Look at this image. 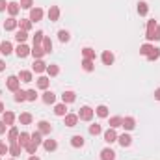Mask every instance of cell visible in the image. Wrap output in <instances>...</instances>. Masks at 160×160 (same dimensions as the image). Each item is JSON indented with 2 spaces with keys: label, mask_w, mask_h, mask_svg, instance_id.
<instances>
[{
  "label": "cell",
  "mask_w": 160,
  "mask_h": 160,
  "mask_svg": "<svg viewBox=\"0 0 160 160\" xmlns=\"http://www.w3.org/2000/svg\"><path fill=\"white\" fill-rule=\"evenodd\" d=\"M30 136H32V142H34V143H38V145L43 143V134H41L39 130H38V132H34V134H30Z\"/></svg>",
  "instance_id": "obj_46"
},
{
  "label": "cell",
  "mask_w": 160,
  "mask_h": 160,
  "mask_svg": "<svg viewBox=\"0 0 160 160\" xmlns=\"http://www.w3.org/2000/svg\"><path fill=\"white\" fill-rule=\"evenodd\" d=\"M22 9H32V6H34V0H21V4H19Z\"/></svg>",
  "instance_id": "obj_49"
},
{
  "label": "cell",
  "mask_w": 160,
  "mask_h": 160,
  "mask_svg": "<svg viewBox=\"0 0 160 160\" xmlns=\"http://www.w3.org/2000/svg\"><path fill=\"white\" fill-rule=\"evenodd\" d=\"M32 69H34L36 73H45V71H47V63H45L43 60H36L34 65H32Z\"/></svg>",
  "instance_id": "obj_22"
},
{
  "label": "cell",
  "mask_w": 160,
  "mask_h": 160,
  "mask_svg": "<svg viewBox=\"0 0 160 160\" xmlns=\"http://www.w3.org/2000/svg\"><path fill=\"white\" fill-rule=\"evenodd\" d=\"M19 128L17 127H11L9 130H8V140H9V143H17V140H19Z\"/></svg>",
  "instance_id": "obj_9"
},
{
  "label": "cell",
  "mask_w": 160,
  "mask_h": 160,
  "mask_svg": "<svg viewBox=\"0 0 160 160\" xmlns=\"http://www.w3.org/2000/svg\"><path fill=\"white\" fill-rule=\"evenodd\" d=\"M101 60H102L104 65H112V63H114V54H112L110 50H104L102 56H101Z\"/></svg>",
  "instance_id": "obj_20"
},
{
  "label": "cell",
  "mask_w": 160,
  "mask_h": 160,
  "mask_svg": "<svg viewBox=\"0 0 160 160\" xmlns=\"http://www.w3.org/2000/svg\"><path fill=\"white\" fill-rule=\"evenodd\" d=\"M38 147H39L38 143H34V142H30V143H28V145H26L24 149H26V153H30V155H36V153H38Z\"/></svg>",
  "instance_id": "obj_45"
},
{
  "label": "cell",
  "mask_w": 160,
  "mask_h": 160,
  "mask_svg": "<svg viewBox=\"0 0 160 160\" xmlns=\"http://www.w3.org/2000/svg\"><path fill=\"white\" fill-rule=\"evenodd\" d=\"M6 127H8V125H6L4 121H0V134H4V132H6Z\"/></svg>",
  "instance_id": "obj_52"
},
{
  "label": "cell",
  "mask_w": 160,
  "mask_h": 160,
  "mask_svg": "<svg viewBox=\"0 0 160 160\" xmlns=\"http://www.w3.org/2000/svg\"><path fill=\"white\" fill-rule=\"evenodd\" d=\"M121 127H123L125 130H134V127H136V119L128 116V118H125V119H123V125H121Z\"/></svg>",
  "instance_id": "obj_18"
},
{
  "label": "cell",
  "mask_w": 160,
  "mask_h": 160,
  "mask_svg": "<svg viewBox=\"0 0 160 160\" xmlns=\"http://www.w3.org/2000/svg\"><path fill=\"white\" fill-rule=\"evenodd\" d=\"M43 147H45V151L52 153V151H56V149H58V142H56V140H52V138L43 140Z\"/></svg>",
  "instance_id": "obj_6"
},
{
  "label": "cell",
  "mask_w": 160,
  "mask_h": 160,
  "mask_svg": "<svg viewBox=\"0 0 160 160\" xmlns=\"http://www.w3.org/2000/svg\"><path fill=\"white\" fill-rule=\"evenodd\" d=\"M62 101H63L65 104H69V102H75V101H77V93H75V91H63V95H62Z\"/></svg>",
  "instance_id": "obj_16"
},
{
  "label": "cell",
  "mask_w": 160,
  "mask_h": 160,
  "mask_svg": "<svg viewBox=\"0 0 160 160\" xmlns=\"http://www.w3.org/2000/svg\"><path fill=\"white\" fill-rule=\"evenodd\" d=\"M30 52H32V48H30L28 45H24V43H21V45H19V47L15 48V54H17L19 58H26V56H28Z\"/></svg>",
  "instance_id": "obj_4"
},
{
  "label": "cell",
  "mask_w": 160,
  "mask_h": 160,
  "mask_svg": "<svg viewBox=\"0 0 160 160\" xmlns=\"http://www.w3.org/2000/svg\"><path fill=\"white\" fill-rule=\"evenodd\" d=\"M43 102H45V104H54V102H56V95H54L52 91H47V89H45V93H43Z\"/></svg>",
  "instance_id": "obj_21"
},
{
  "label": "cell",
  "mask_w": 160,
  "mask_h": 160,
  "mask_svg": "<svg viewBox=\"0 0 160 160\" xmlns=\"http://www.w3.org/2000/svg\"><path fill=\"white\" fill-rule=\"evenodd\" d=\"M30 142H32V136H30L28 132H21V134H19V140H17V143H19V145H22V149H24V147H26Z\"/></svg>",
  "instance_id": "obj_10"
},
{
  "label": "cell",
  "mask_w": 160,
  "mask_h": 160,
  "mask_svg": "<svg viewBox=\"0 0 160 160\" xmlns=\"http://www.w3.org/2000/svg\"><path fill=\"white\" fill-rule=\"evenodd\" d=\"M58 19H60V8L58 6H50V9H48V21L56 22Z\"/></svg>",
  "instance_id": "obj_8"
},
{
  "label": "cell",
  "mask_w": 160,
  "mask_h": 160,
  "mask_svg": "<svg viewBox=\"0 0 160 160\" xmlns=\"http://www.w3.org/2000/svg\"><path fill=\"white\" fill-rule=\"evenodd\" d=\"M15 101H17V102H24V101H26V91L17 89V91H15Z\"/></svg>",
  "instance_id": "obj_41"
},
{
  "label": "cell",
  "mask_w": 160,
  "mask_h": 160,
  "mask_svg": "<svg viewBox=\"0 0 160 160\" xmlns=\"http://www.w3.org/2000/svg\"><path fill=\"white\" fill-rule=\"evenodd\" d=\"M41 19H43V9L41 8H32L30 9V21L32 22H38Z\"/></svg>",
  "instance_id": "obj_7"
},
{
  "label": "cell",
  "mask_w": 160,
  "mask_h": 160,
  "mask_svg": "<svg viewBox=\"0 0 160 160\" xmlns=\"http://www.w3.org/2000/svg\"><path fill=\"white\" fill-rule=\"evenodd\" d=\"M4 9H8V4H6V0H0V11H4Z\"/></svg>",
  "instance_id": "obj_53"
},
{
  "label": "cell",
  "mask_w": 160,
  "mask_h": 160,
  "mask_svg": "<svg viewBox=\"0 0 160 160\" xmlns=\"http://www.w3.org/2000/svg\"><path fill=\"white\" fill-rule=\"evenodd\" d=\"M2 121H4L6 125L13 127V121H15V114H13V112H4V116H2Z\"/></svg>",
  "instance_id": "obj_29"
},
{
  "label": "cell",
  "mask_w": 160,
  "mask_h": 160,
  "mask_svg": "<svg viewBox=\"0 0 160 160\" xmlns=\"http://www.w3.org/2000/svg\"><path fill=\"white\" fill-rule=\"evenodd\" d=\"M15 39L19 41V45H21V43H24V41L28 39V32H24V30H19V32L15 34Z\"/></svg>",
  "instance_id": "obj_39"
},
{
  "label": "cell",
  "mask_w": 160,
  "mask_h": 160,
  "mask_svg": "<svg viewBox=\"0 0 160 160\" xmlns=\"http://www.w3.org/2000/svg\"><path fill=\"white\" fill-rule=\"evenodd\" d=\"M19 11H21V6H19L17 2H9V4H8V13H9L11 17H15Z\"/></svg>",
  "instance_id": "obj_23"
},
{
  "label": "cell",
  "mask_w": 160,
  "mask_h": 160,
  "mask_svg": "<svg viewBox=\"0 0 160 160\" xmlns=\"http://www.w3.org/2000/svg\"><path fill=\"white\" fill-rule=\"evenodd\" d=\"M38 130H39L41 134H50L52 132V125L48 121H39L38 123Z\"/></svg>",
  "instance_id": "obj_11"
},
{
  "label": "cell",
  "mask_w": 160,
  "mask_h": 160,
  "mask_svg": "<svg viewBox=\"0 0 160 160\" xmlns=\"http://www.w3.org/2000/svg\"><path fill=\"white\" fill-rule=\"evenodd\" d=\"M82 69H84L86 73H91V71L95 69V65H93V60H82Z\"/></svg>",
  "instance_id": "obj_34"
},
{
  "label": "cell",
  "mask_w": 160,
  "mask_h": 160,
  "mask_svg": "<svg viewBox=\"0 0 160 160\" xmlns=\"http://www.w3.org/2000/svg\"><path fill=\"white\" fill-rule=\"evenodd\" d=\"M47 73H48L50 77H58V75H60V67L54 65V63H50V65H47Z\"/></svg>",
  "instance_id": "obj_37"
},
{
  "label": "cell",
  "mask_w": 160,
  "mask_h": 160,
  "mask_svg": "<svg viewBox=\"0 0 160 160\" xmlns=\"http://www.w3.org/2000/svg\"><path fill=\"white\" fill-rule=\"evenodd\" d=\"M6 88L9 89V91H17V89H21V80H19V77H9L8 78V82H6Z\"/></svg>",
  "instance_id": "obj_2"
},
{
  "label": "cell",
  "mask_w": 160,
  "mask_h": 160,
  "mask_svg": "<svg viewBox=\"0 0 160 160\" xmlns=\"http://www.w3.org/2000/svg\"><path fill=\"white\" fill-rule=\"evenodd\" d=\"M155 30H157V21H149L147 22V32H145V38L147 41H155Z\"/></svg>",
  "instance_id": "obj_3"
},
{
  "label": "cell",
  "mask_w": 160,
  "mask_h": 160,
  "mask_svg": "<svg viewBox=\"0 0 160 160\" xmlns=\"http://www.w3.org/2000/svg\"><path fill=\"white\" fill-rule=\"evenodd\" d=\"M123 125V118L119 116H114V118H110V128H118Z\"/></svg>",
  "instance_id": "obj_36"
},
{
  "label": "cell",
  "mask_w": 160,
  "mask_h": 160,
  "mask_svg": "<svg viewBox=\"0 0 160 160\" xmlns=\"http://www.w3.org/2000/svg\"><path fill=\"white\" fill-rule=\"evenodd\" d=\"M101 160H116V153L110 147H106V149L101 151Z\"/></svg>",
  "instance_id": "obj_19"
},
{
  "label": "cell",
  "mask_w": 160,
  "mask_h": 160,
  "mask_svg": "<svg viewBox=\"0 0 160 160\" xmlns=\"http://www.w3.org/2000/svg\"><path fill=\"white\" fill-rule=\"evenodd\" d=\"M6 110H4V102H0V114H4Z\"/></svg>",
  "instance_id": "obj_56"
},
{
  "label": "cell",
  "mask_w": 160,
  "mask_h": 160,
  "mask_svg": "<svg viewBox=\"0 0 160 160\" xmlns=\"http://www.w3.org/2000/svg\"><path fill=\"white\" fill-rule=\"evenodd\" d=\"M153 48H155V47H153L151 43H145V45L140 47V54H142V56H149V54L153 52Z\"/></svg>",
  "instance_id": "obj_31"
},
{
  "label": "cell",
  "mask_w": 160,
  "mask_h": 160,
  "mask_svg": "<svg viewBox=\"0 0 160 160\" xmlns=\"http://www.w3.org/2000/svg\"><path fill=\"white\" fill-rule=\"evenodd\" d=\"M155 99L160 101V88H158V89H155Z\"/></svg>",
  "instance_id": "obj_54"
},
{
  "label": "cell",
  "mask_w": 160,
  "mask_h": 160,
  "mask_svg": "<svg viewBox=\"0 0 160 160\" xmlns=\"http://www.w3.org/2000/svg\"><path fill=\"white\" fill-rule=\"evenodd\" d=\"M30 54H32V56H34L36 60H41V58H43V56H45L47 52H45V48H43L41 45H34V47H32V52H30Z\"/></svg>",
  "instance_id": "obj_12"
},
{
  "label": "cell",
  "mask_w": 160,
  "mask_h": 160,
  "mask_svg": "<svg viewBox=\"0 0 160 160\" xmlns=\"http://www.w3.org/2000/svg\"><path fill=\"white\" fill-rule=\"evenodd\" d=\"M28 160H39V158H38L36 155H32V157H30V158H28Z\"/></svg>",
  "instance_id": "obj_57"
},
{
  "label": "cell",
  "mask_w": 160,
  "mask_h": 160,
  "mask_svg": "<svg viewBox=\"0 0 160 160\" xmlns=\"http://www.w3.org/2000/svg\"><path fill=\"white\" fill-rule=\"evenodd\" d=\"M71 145H73V147H77V149H78V147H84V138H82L80 134L73 136V138H71Z\"/></svg>",
  "instance_id": "obj_32"
},
{
  "label": "cell",
  "mask_w": 160,
  "mask_h": 160,
  "mask_svg": "<svg viewBox=\"0 0 160 160\" xmlns=\"http://www.w3.org/2000/svg\"><path fill=\"white\" fill-rule=\"evenodd\" d=\"M54 114H56V116H60V118L67 116V106H65V102H62V104H56V106H54Z\"/></svg>",
  "instance_id": "obj_24"
},
{
  "label": "cell",
  "mask_w": 160,
  "mask_h": 160,
  "mask_svg": "<svg viewBox=\"0 0 160 160\" xmlns=\"http://www.w3.org/2000/svg\"><path fill=\"white\" fill-rule=\"evenodd\" d=\"M41 47L45 48V52H47V54H48V52H52V41H50V38H47V36H45V38H43V43H41Z\"/></svg>",
  "instance_id": "obj_35"
},
{
  "label": "cell",
  "mask_w": 160,
  "mask_h": 160,
  "mask_svg": "<svg viewBox=\"0 0 160 160\" xmlns=\"http://www.w3.org/2000/svg\"><path fill=\"white\" fill-rule=\"evenodd\" d=\"M155 41H160V26L157 24V30H155Z\"/></svg>",
  "instance_id": "obj_51"
},
{
  "label": "cell",
  "mask_w": 160,
  "mask_h": 160,
  "mask_svg": "<svg viewBox=\"0 0 160 160\" xmlns=\"http://www.w3.org/2000/svg\"><path fill=\"white\" fill-rule=\"evenodd\" d=\"M0 160H2V158H0Z\"/></svg>",
  "instance_id": "obj_59"
},
{
  "label": "cell",
  "mask_w": 160,
  "mask_h": 160,
  "mask_svg": "<svg viewBox=\"0 0 160 160\" xmlns=\"http://www.w3.org/2000/svg\"><path fill=\"white\" fill-rule=\"evenodd\" d=\"M19 121H21V125H30L34 118H32V114H28V112H24V114H21L19 116Z\"/></svg>",
  "instance_id": "obj_33"
},
{
  "label": "cell",
  "mask_w": 160,
  "mask_h": 160,
  "mask_svg": "<svg viewBox=\"0 0 160 160\" xmlns=\"http://www.w3.org/2000/svg\"><path fill=\"white\" fill-rule=\"evenodd\" d=\"M8 153H9V147L0 142V157H2V155H8Z\"/></svg>",
  "instance_id": "obj_50"
},
{
  "label": "cell",
  "mask_w": 160,
  "mask_h": 160,
  "mask_svg": "<svg viewBox=\"0 0 160 160\" xmlns=\"http://www.w3.org/2000/svg\"><path fill=\"white\" fill-rule=\"evenodd\" d=\"M19 26V21H15V17H9L6 22H4V30L6 32H11V30H15Z\"/></svg>",
  "instance_id": "obj_13"
},
{
  "label": "cell",
  "mask_w": 160,
  "mask_h": 160,
  "mask_svg": "<svg viewBox=\"0 0 160 160\" xmlns=\"http://www.w3.org/2000/svg\"><path fill=\"white\" fill-rule=\"evenodd\" d=\"M21 153H22V145H19V143H9V155H11L13 158H17Z\"/></svg>",
  "instance_id": "obj_17"
},
{
  "label": "cell",
  "mask_w": 160,
  "mask_h": 160,
  "mask_svg": "<svg viewBox=\"0 0 160 160\" xmlns=\"http://www.w3.org/2000/svg\"><path fill=\"white\" fill-rule=\"evenodd\" d=\"M48 84H50V80L47 78V77H39V78H38V88H39V89H47Z\"/></svg>",
  "instance_id": "obj_40"
},
{
  "label": "cell",
  "mask_w": 160,
  "mask_h": 160,
  "mask_svg": "<svg viewBox=\"0 0 160 160\" xmlns=\"http://www.w3.org/2000/svg\"><path fill=\"white\" fill-rule=\"evenodd\" d=\"M118 142L121 143V147H128L132 143V138L128 134H121V136H118Z\"/></svg>",
  "instance_id": "obj_26"
},
{
  "label": "cell",
  "mask_w": 160,
  "mask_h": 160,
  "mask_svg": "<svg viewBox=\"0 0 160 160\" xmlns=\"http://www.w3.org/2000/svg\"><path fill=\"white\" fill-rule=\"evenodd\" d=\"M93 116H95V110L89 108V106H82L78 112V119H82V121H91Z\"/></svg>",
  "instance_id": "obj_1"
},
{
  "label": "cell",
  "mask_w": 160,
  "mask_h": 160,
  "mask_svg": "<svg viewBox=\"0 0 160 160\" xmlns=\"http://www.w3.org/2000/svg\"><path fill=\"white\" fill-rule=\"evenodd\" d=\"M158 58H160V48H157V47H155V48H153V52L147 56V60H149V62H157Z\"/></svg>",
  "instance_id": "obj_44"
},
{
  "label": "cell",
  "mask_w": 160,
  "mask_h": 160,
  "mask_svg": "<svg viewBox=\"0 0 160 160\" xmlns=\"http://www.w3.org/2000/svg\"><path fill=\"white\" fill-rule=\"evenodd\" d=\"M82 56H84V60H93V62H95V50L89 48V47L82 48Z\"/></svg>",
  "instance_id": "obj_28"
},
{
  "label": "cell",
  "mask_w": 160,
  "mask_h": 160,
  "mask_svg": "<svg viewBox=\"0 0 160 160\" xmlns=\"http://www.w3.org/2000/svg\"><path fill=\"white\" fill-rule=\"evenodd\" d=\"M19 80H21V82H26V84L32 82V80H34L32 71H21V73H19Z\"/></svg>",
  "instance_id": "obj_25"
},
{
  "label": "cell",
  "mask_w": 160,
  "mask_h": 160,
  "mask_svg": "<svg viewBox=\"0 0 160 160\" xmlns=\"http://www.w3.org/2000/svg\"><path fill=\"white\" fill-rule=\"evenodd\" d=\"M149 13V6H147V2H140L138 4V15L140 17H145Z\"/></svg>",
  "instance_id": "obj_30"
},
{
  "label": "cell",
  "mask_w": 160,
  "mask_h": 160,
  "mask_svg": "<svg viewBox=\"0 0 160 160\" xmlns=\"http://www.w3.org/2000/svg\"><path fill=\"white\" fill-rule=\"evenodd\" d=\"M102 136H104V142H106V143H114V142H118L116 128H108V130H104V132H102Z\"/></svg>",
  "instance_id": "obj_5"
},
{
  "label": "cell",
  "mask_w": 160,
  "mask_h": 160,
  "mask_svg": "<svg viewBox=\"0 0 160 160\" xmlns=\"http://www.w3.org/2000/svg\"><path fill=\"white\" fill-rule=\"evenodd\" d=\"M43 38H45V34H43L41 30H38L36 36H34V45H41V43H43Z\"/></svg>",
  "instance_id": "obj_47"
},
{
  "label": "cell",
  "mask_w": 160,
  "mask_h": 160,
  "mask_svg": "<svg viewBox=\"0 0 160 160\" xmlns=\"http://www.w3.org/2000/svg\"><path fill=\"white\" fill-rule=\"evenodd\" d=\"M101 132H102L101 125H97V123H95V125H89V134H91V136H99Z\"/></svg>",
  "instance_id": "obj_42"
},
{
  "label": "cell",
  "mask_w": 160,
  "mask_h": 160,
  "mask_svg": "<svg viewBox=\"0 0 160 160\" xmlns=\"http://www.w3.org/2000/svg\"><path fill=\"white\" fill-rule=\"evenodd\" d=\"M19 28L24 30V32H30V30H32V21H30V19H21V21H19Z\"/></svg>",
  "instance_id": "obj_27"
},
{
  "label": "cell",
  "mask_w": 160,
  "mask_h": 160,
  "mask_svg": "<svg viewBox=\"0 0 160 160\" xmlns=\"http://www.w3.org/2000/svg\"><path fill=\"white\" fill-rule=\"evenodd\" d=\"M0 52H2L4 56H9V54L13 52V45H11L9 41H2V43H0Z\"/></svg>",
  "instance_id": "obj_14"
},
{
  "label": "cell",
  "mask_w": 160,
  "mask_h": 160,
  "mask_svg": "<svg viewBox=\"0 0 160 160\" xmlns=\"http://www.w3.org/2000/svg\"><path fill=\"white\" fill-rule=\"evenodd\" d=\"M95 114H97L99 118H108V108H106L104 104H101V106L95 108Z\"/></svg>",
  "instance_id": "obj_38"
},
{
  "label": "cell",
  "mask_w": 160,
  "mask_h": 160,
  "mask_svg": "<svg viewBox=\"0 0 160 160\" xmlns=\"http://www.w3.org/2000/svg\"><path fill=\"white\" fill-rule=\"evenodd\" d=\"M36 99H38V93H36V89H28V91H26V101H32V102H34Z\"/></svg>",
  "instance_id": "obj_48"
},
{
  "label": "cell",
  "mask_w": 160,
  "mask_h": 160,
  "mask_svg": "<svg viewBox=\"0 0 160 160\" xmlns=\"http://www.w3.org/2000/svg\"><path fill=\"white\" fill-rule=\"evenodd\" d=\"M58 38H60L62 43H67V41L71 39V36H69V32H67V30H60V32H58Z\"/></svg>",
  "instance_id": "obj_43"
},
{
  "label": "cell",
  "mask_w": 160,
  "mask_h": 160,
  "mask_svg": "<svg viewBox=\"0 0 160 160\" xmlns=\"http://www.w3.org/2000/svg\"><path fill=\"white\" fill-rule=\"evenodd\" d=\"M63 119H65V125H67V127H77V123H78V114H67V116H63Z\"/></svg>",
  "instance_id": "obj_15"
},
{
  "label": "cell",
  "mask_w": 160,
  "mask_h": 160,
  "mask_svg": "<svg viewBox=\"0 0 160 160\" xmlns=\"http://www.w3.org/2000/svg\"><path fill=\"white\" fill-rule=\"evenodd\" d=\"M11 160H15V158H11Z\"/></svg>",
  "instance_id": "obj_58"
},
{
  "label": "cell",
  "mask_w": 160,
  "mask_h": 160,
  "mask_svg": "<svg viewBox=\"0 0 160 160\" xmlns=\"http://www.w3.org/2000/svg\"><path fill=\"white\" fill-rule=\"evenodd\" d=\"M4 69H6V63H4V62H2V60H0V73H2V71H4Z\"/></svg>",
  "instance_id": "obj_55"
}]
</instances>
